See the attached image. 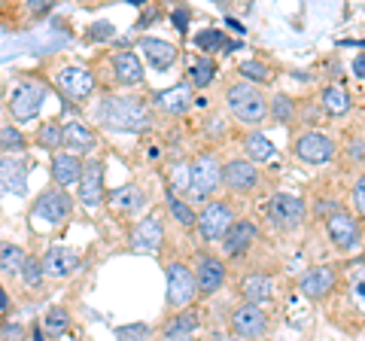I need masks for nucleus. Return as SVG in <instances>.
Listing matches in <instances>:
<instances>
[{
  "instance_id": "1",
  "label": "nucleus",
  "mask_w": 365,
  "mask_h": 341,
  "mask_svg": "<svg viewBox=\"0 0 365 341\" xmlns=\"http://www.w3.org/2000/svg\"><path fill=\"white\" fill-rule=\"evenodd\" d=\"M98 119H101V125H107L113 131H143L153 125V113L137 98L110 95V98L101 101Z\"/></svg>"
},
{
  "instance_id": "2",
  "label": "nucleus",
  "mask_w": 365,
  "mask_h": 341,
  "mask_svg": "<svg viewBox=\"0 0 365 341\" xmlns=\"http://www.w3.org/2000/svg\"><path fill=\"white\" fill-rule=\"evenodd\" d=\"M225 104L228 110L235 113L241 122L247 125H259L262 119H265V113H268V98L259 92L256 86H250V83H241V86H232L225 92Z\"/></svg>"
},
{
  "instance_id": "3",
  "label": "nucleus",
  "mask_w": 365,
  "mask_h": 341,
  "mask_svg": "<svg viewBox=\"0 0 365 341\" xmlns=\"http://www.w3.org/2000/svg\"><path fill=\"white\" fill-rule=\"evenodd\" d=\"M220 183H222V165L216 162V156L204 153L189 165V195H192V201H204L207 195H213Z\"/></svg>"
},
{
  "instance_id": "4",
  "label": "nucleus",
  "mask_w": 365,
  "mask_h": 341,
  "mask_svg": "<svg viewBox=\"0 0 365 341\" xmlns=\"http://www.w3.org/2000/svg\"><path fill=\"white\" fill-rule=\"evenodd\" d=\"M46 83L43 79H25V83H19L13 88V95H9V113H13L16 122H28L40 113L43 101H46Z\"/></svg>"
},
{
  "instance_id": "5",
  "label": "nucleus",
  "mask_w": 365,
  "mask_h": 341,
  "mask_svg": "<svg viewBox=\"0 0 365 341\" xmlns=\"http://www.w3.org/2000/svg\"><path fill=\"white\" fill-rule=\"evenodd\" d=\"M198 295L195 287V275L189 265L182 263H170L168 265V305L170 308H189Z\"/></svg>"
},
{
  "instance_id": "6",
  "label": "nucleus",
  "mask_w": 365,
  "mask_h": 341,
  "mask_svg": "<svg viewBox=\"0 0 365 341\" xmlns=\"http://www.w3.org/2000/svg\"><path fill=\"white\" fill-rule=\"evenodd\" d=\"M195 225H198L204 241H220V238H225V232L235 225V210L222 201H213L195 217Z\"/></svg>"
},
{
  "instance_id": "7",
  "label": "nucleus",
  "mask_w": 365,
  "mask_h": 341,
  "mask_svg": "<svg viewBox=\"0 0 365 341\" xmlns=\"http://www.w3.org/2000/svg\"><path fill=\"white\" fill-rule=\"evenodd\" d=\"M304 201L299 195H289V192H277L268 204V217L277 229H295V225L304 223Z\"/></svg>"
},
{
  "instance_id": "8",
  "label": "nucleus",
  "mask_w": 365,
  "mask_h": 341,
  "mask_svg": "<svg viewBox=\"0 0 365 341\" xmlns=\"http://www.w3.org/2000/svg\"><path fill=\"white\" fill-rule=\"evenodd\" d=\"M55 86L67 101H86L91 92H95V76L86 67H61L55 73Z\"/></svg>"
},
{
  "instance_id": "9",
  "label": "nucleus",
  "mask_w": 365,
  "mask_h": 341,
  "mask_svg": "<svg viewBox=\"0 0 365 341\" xmlns=\"http://www.w3.org/2000/svg\"><path fill=\"white\" fill-rule=\"evenodd\" d=\"M71 210H73V198L67 195L64 189H46L37 198V204H34V220L40 217L46 223L58 225V223H64L67 217H71Z\"/></svg>"
},
{
  "instance_id": "10",
  "label": "nucleus",
  "mask_w": 365,
  "mask_h": 341,
  "mask_svg": "<svg viewBox=\"0 0 365 341\" xmlns=\"http://www.w3.org/2000/svg\"><path fill=\"white\" fill-rule=\"evenodd\" d=\"M295 156L307 165H323L335 156V143H332V138H326V134H319V131H307L295 141Z\"/></svg>"
},
{
  "instance_id": "11",
  "label": "nucleus",
  "mask_w": 365,
  "mask_h": 341,
  "mask_svg": "<svg viewBox=\"0 0 365 341\" xmlns=\"http://www.w3.org/2000/svg\"><path fill=\"white\" fill-rule=\"evenodd\" d=\"M79 201L95 208L104 201V162L88 158L83 165V177H79Z\"/></svg>"
},
{
  "instance_id": "12",
  "label": "nucleus",
  "mask_w": 365,
  "mask_h": 341,
  "mask_svg": "<svg viewBox=\"0 0 365 341\" xmlns=\"http://www.w3.org/2000/svg\"><path fill=\"white\" fill-rule=\"evenodd\" d=\"M232 329L241 338H262L268 329V317L259 305H241V308L232 314Z\"/></svg>"
},
{
  "instance_id": "13",
  "label": "nucleus",
  "mask_w": 365,
  "mask_h": 341,
  "mask_svg": "<svg viewBox=\"0 0 365 341\" xmlns=\"http://www.w3.org/2000/svg\"><path fill=\"white\" fill-rule=\"evenodd\" d=\"M326 229H329V238H332V244L338 250H353L359 244V223L344 210H335L332 217L326 220Z\"/></svg>"
},
{
  "instance_id": "14",
  "label": "nucleus",
  "mask_w": 365,
  "mask_h": 341,
  "mask_svg": "<svg viewBox=\"0 0 365 341\" xmlns=\"http://www.w3.org/2000/svg\"><path fill=\"white\" fill-rule=\"evenodd\" d=\"M165 241V223L158 213H150L146 220L137 223V229L131 232V247L140 250V253H153V250H158Z\"/></svg>"
},
{
  "instance_id": "15",
  "label": "nucleus",
  "mask_w": 365,
  "mask_h": 341,
  "mask_svg": "<svg viewBox=\"0 0 365 341\" xmlns=\"http://www.w3.org/2000/svg\"><path fill=\"white\" fill-rule=\"evenodd\" d=\"M222 183L235 192H250L259 186V170L253 162H247V158H237V162H228L222 168Z\"/></svg>"
},
{
  "instance_id": "16",
  "label": "nucleus",
  "mask_w": 365,
  "mask_h": 341,
  "mask_svg": "<svg viewBox=\"0 0 365 341\" xmlns=\"http://www.w3.org/2000/svg\"><path fill=\"white\" fill-rule=\"evenodd\" d=\"M28 189V168L19 156L0 158V192H13V195H25Z\"/></svg>"
},
{
  "instance_id": "17",
  "label": "nucleus",
  "mask_w": 365,
  "mask_h": 341,
  "mask_svg": "<svg viewBox=\"0 0 365 341\" xmlns=\"http://www.w3.org/2000/svg\"><path fill=\"white\" fill-rule=\"evenodd\" d=\"M192 275H195L198 292L210 295V292H216L225 283V265H222V259H216V256H201L198 268L192 271Z\"/></svg>"
},
{
  "instance_id": "18",
  "label": "nucleus",
  "mask_w": 365,
  "mask_h": 341,
  "mask_svg": "<svg viewBox=\"0 0 365 341\" xmlns=\"http://www.w3.org/2000/svg\"><path fill=\"white\" fill-rule=\"evenodd\" d=\"M79 268V253L73 247H49V253H46L43 259V271L52 278H67L73 275V271Z\"/></svg>"
},
{
  "instance_id": "19",
  "label": "nucleus",
  "mask_w": 365,
  "mask_h": 341,
  "mask_svg": "<svg viewBox=\"0 0 365 341\" xmlns=\"http://www.w3.org/2000/svg\"><path fill=\"white\" fill-rule=\"evenodd\" d=\"M140 52L146 55V61H150L155 71H168V67L177 61V46H174V43H168V40L143 37L140 40Z\"/></svg>"
},
{
  "instance_id": "20",
  "label": "nucleus",
  "mask_w": 365,
  "mask_h": 341,
  "mask_svg": "<svg viewBox=\"0 0 365 341\" xmlns=\"http://www.w3.org/2000/svg\"><path fill=\"white\" fill-rule=\"evenodd\" d=\"M256 223H250V220H241V223H235L232 229L225 232V238H222V250L228 256H241L247 247H253V241H256Z\"/></svg>"
},
{
  "instance_id": "21",
  "label": "nucleus",
  "mask_w": 365,
  "mask_h": 341,
  "mask_svg": "<svg viewBox=\"0 0 365 341\" xmlns=\"http://www.w3.org/2000/svg\"><path fill=\"white\" fill-rule=\"evenodd\" d=\"M302 292L307 295V299H323V295L335 287V271L332 268H326V265H319V268H311L307 275L302 278Z\"/></svg>"
},
{
  "instance_id": "22",
  "label": "nucleus",
  "mask_w": 365,
  "mask_h": 341,
  "mask_svg": "<svg viewBox=\"0 0 365 341\" xmlns=\"http://www.w3.org/2000/svg\"><path fill=\"white\" fill-rule=\"evenodd\" d=\"M61 143H64V150L88 153V150H95V134L83 122H67L61 128Z\"/></svg>"
},
{
  "instance_id": "23",
  "label": "nucleus",
  "mask_w": 365,
  "mask_h": 341,
  "mask_svg": "<svg viewBox=\"0 0 365 341\" xmlns=\"http://www.w3.org/2000/svg\"><path fill=\"white\" fill-rule=\"evenodd\" d=\"M52 177H55V183H58V189L71 186V183H76V180L83 177V162H79L76 156H71V153H58L52 158Z\"/></svg>"
},
{
  "instance_id": "24",
  "label": "nucleus",
  "mask_w": 365,
  "mask_h": 341,
  "mask_svg": "<svg viewBox=\"0 0 365 341\" xmlns=\"http://www.w3.org/2000/svg\"><path fill=\"white\" fill-rule=\"evenodd\" d=\"M241 295L247 299V305H259V302H268L274 295V283L268 275H262V271H253V275H247L244 283H241Z\"/></svg>"
},
{
  "instance_id": "25",
  "label": "nucleus",
  "mask_w": 365,
  "mask_h": 341,
  "mask_svg": "<svg viewBox=\"0 0 365 341\" xmlns=\"http://www.w3.org/2000/svg\"><path fill=\"white\" fill-rule=\"evenodd\" d=\"M113 71H116V79L122 86H137L143 83V64L134 52H119L113 58Z\"/></svg>"
},
{
  "instance_id": "26",
  "label": "nucleus",
  "mask_w": 365,
  "mask_h": 341,
  "mask_svg": "<svg viewBox=\"0 0 365 341\" xmlns=\"http://www.w3.org/2000/svg\"><path fill=\"white\" fill-rule=\"evenodd\" d=\"M195 329H198V317L192 311H182L177 317H170L162 335H165V341H192Z\"/></svg>"
},
{
  "instance_id": "27",
  "label": "nucleus",
  "mask_w": 365,
  "mask_h": 341,
  "mask_svg": "<svg viewBox=\"0 0 365 341\" xmlns=\"http://www.w3.org/2000/svg\"><path fill=\"white\" fill-rule=\"evenodd\" d=\"M155 104L162 110H168V113H186L192 107V92H189V86L165 88V92L155 95Z\"/></svg>"
},
{
  "instance_id": "28",
  "label": "nucleus",
  "mask_w": 365,
  "mask_h": 341,
  "mask_svg": "<svg viewBox=\"0 0 365 341\" xmlns=\"http://www.w3.org/2000/svg\"><path fill=\"white\" fill-rule=\"evenodd\" d=\"M110 208L119 210V213H134L143 208V189L137 186H122V189H113L110 192Z\"/></svg>"
},
{
  "instance_id": "29",
  "label": "nucleus",
  "mask_w": 365,
  "mask_h": 341,
  "mask_svg": "<svg viewBox=\"0 0 365 341\" xmlns=\"http://www.w3.org/2000/svg\"><path fill=\"white\" fill-rule=\"evenodd\" d=\"M25 263H28V253L19 244H0V271H6V275H21Z\"/></svg>"
},
{
  "instance_id": "30",
  "label": "nucleus",
  "mask_w": 365,
  "mask_h": 341,
  "mask_svg": "<svg viewBox=\"0 0 365 341\" xmlns=\"http://www.w3.org/2000/svg\"><path fill=\"white\" fill-rule=\"evenodd\" d=\"M323 107L326 113H332V116H344V113L350 110V95L344 86H329L323 92Z\"/></svg>"
},
{
  "instance_id": "31",
  "label": "nucleus",
  "mask_w": 365,
  "mask_h": 341,
  "mask_svg": "<svg viewBox=\"0 0 365 341\" xmlns=\"http://www.w3.org/2000/svg\"><path fill=\"white\" fill-rule=\"evenodd\" d=\"M244 150L250 158H256V162H268V158L274 156V146L271 141L265 138V134H250V138L244 141Z\"/></svg>"
},
{
  "instance_id": "32",
  "label": "nucleus",
  "mask_w": 365,
  "mask_h": 341,
  "mask_svg": "<svg viewBox=\"0 0 365 341\" xmlns=\"http://www.w3.org/2000/svg\"><path fill=\"white\" fill-rule=\"evenodd\" d=\"M213 73H216V67H213V61H207V58H198V61H192V71H189V83L195 86V88H204L207 83H213Z\"/></svg>"
},
{
  "instance_id": "33",
  "label": "nucleus",
  "mask_w": 365,
  "mask_h": 341,
  "mask_svg": "<svg viewBox=\"0 0 365 341\" xmlns=\"http://www.w3.org/2000/svg\"><path fill=\"white\" fill-rule=\"evenodd\" d=\"M37 143L46 146V150H58V146H61V125H58V122H46V125H40Z\"/></svg>"
},
{
  "instance_id": "34",
  "label": "nucleus",
  "mask_w": 365,
  "mask_h": 341,
  "mask_svg": "<svg viewBox=\"0 0 365 341\" xmlns=\"http://www.w3.org/2000/svg\"><path fill=\"white\" fill-rule=\"evenodd\" d=\"M268 113L277 122H289L292 116H295V107H292V101L287 98V95H274L271 101H268Z\"/></svg>"
},
{
  "instance_id": "35",
  "label": "nucleus",
  "mask_w": 365,
  "mask_h": 341,
  "mask_svg": "<svg viewBox=\"0 0 365 341\" xmlns=\"http://www.w3.org/2000/svg\"><path fill=\"white\" fill-rule=\"evenodd\" d=\"M0 150H9V153L25 150V134H21L16 125H4V128H0Z\"/></svg>"
},
{
  "instance_id": "36",
  "label": "nucleus",
  "mask_w": 365,
  "mask_h": 341,
  "mask_svg": "<svg viewBox=\"0 0 365 341\" xmlns=\"http://www.w3.org/2000/svg\"><path fill=\"white\" fill-rule=\"evenodd\" d=\"M350 299L365 311V265H356L350 271Z\"/></svg>"
},
{
  "instance_id": "37",
  "label": "nucleus",
  "mask_w": 365,
  "mask_h": 341,
  "mask_svg": "<svg viewBox=\"0 0 365 341\" xmlns=\"http://www.w3.org/2000/svg\"><path fill=\"white\" fill-rule=\"evenodd\" d=\"M168 204H170V213L177 217L180 225H195V213H192V208L189 204H182L174 192H168Z\"/></svg>"
},
{
  "instance_id": "38",
  "label": "nucleus",
  "mask_w": 365,
  "mask_h": 341,
  "mask_svg": "<svg viewBox=\"0 0 365 341\" xmlns=\"http://www.w3.org/2000/svg\"><path fill=\"white\" fill-rule=\"evenodd\" d=\"M241 73L247 79H253V83H268V79H271V71L262 61H244L241 64Z\"/></svg>"
},
{
  "instance_id": "39",
  "label": "nucleus",
  "mask_w": 365,
  "mask_h": 341,
  "mask_svg": "<svg viewBox=\"0 0 365 341\" xmlns=\"http://www.w3.org/2000/svg\"><path fill=\"white\" fill-rule=\"evenodd\" d=\"M21 280L28 283V287H37V283L43 280V263H37V259H28L25 268H21Z\"/></svg>"
},
{
  "instance_id": "40",
  "label": "nucleus",
  "mask_w": 365,
  "mask_h": 341,
  "mask_svg": "<svg viewBox=\"0 0 365 341\" xmlns=\"http://www.w3.org/2000/svg\"><path fill=\"white\" fill-rule=\"evenodd\" d=\"M67 323H71V317H67V311H61V308H52L46 314V329H49V332H64Z\"/></svg>"
},
{
  "instance_id": "41",
  "label": "nucleus",
  "mask_w": 365,
  "mask_h": 341,
  "mask_svg": "<svg viewBox=\"0 0 365 341\" xmlns=\"http://www.w3.org/2000/svg\"><path fill=\"white\" fill-rule=\"evenodd\" d=\"M198 46H201L204 52H216V49L225 46V40H222L220 31H204V34H198Z\"/></svg>"
},
{
  "instance_id": "42",
  "label": "nucleus",
  "mask_w": 365,
  "mask_h": 341,
  "mask_svg": "<svg viewBox=\"0 0 365 341\" xmlns=\"http://www.w3.org/2000/svg\"><path fill=\"white\" fill-rule=\"evenodd\" d=\"M170 192H189V165H177L174 177H170Z\"/></svg>"
},
{
  "instance_id": "43",
  "label": "nucleus",
  "mask_w": 365,
  "mask_h": 341,
  "mask_svg": "<svg viewBox=\"0 0 365 341\" xmlns=\"http://www.w3.org/2000/svg\"><path fill=\"white\" fill-rule=\"evenodd\" d=\"M116 335H119V341H143L150 335V329L146 326H122V329H116Z\"/></svg>"
},
{
  "instance_id": "44",
  "label": "nucleus",
  "mask_w": 365,
  "mask_h": 341,
  "mask_svg": "<svg viewBox=\"0 0 365 341\" xmlns=\"http://www.w3.org/2000/svg\"><path fill=\"white\" fill-rule=\"evenodd\" d=\"M353 201H356V208H359V213L365 217V174L356 180V186H353Z\"/></svg>"
},
{
  "instance_id": "45",
  "label": "nucleus",
  "mask_w": 365,
  "mask_h": 341,
  "mask_svg": "<svg viewBox=\"0 0 365 341\" xmlns=\"http://www.w3.org/2000/svg\"><path fill=\"white\" fill-rule=\"evenodd\" d=\"M174 25H177V31H186V25H189V13H186V9H174Z\"/></svg>"
},
{
  "instance_id": "46",
  "label": "nucleus",
  "mask_w": 365,
  "mask_h": 341,
  "mask_svg": "<svg viewBox=\"0 0 365 341\" xmlns=\"http://www.w3.org/2000/svg\"><path fill=\"white\" fill-rule=\"evenodd\" d=\"M350 158H356V162H359V158H365V143H350Z\"/></svg>"
},
{
  "instance_id": "47",
  "label": "nucleus",
  "mask_w": 365,
  "mask_h": 341,
  "mask_svg": "<svg viewBox=\"0 0 365 341\" xmlns=\"http://www.w3.org/2000/svg\"><path fill=\"white\" fill-rule=\"evenodd\" d=\"M353 73H356V76H362V79H365V55H359V58L353 61Z\"/></svg>"
},
{
  "instance_id": "48",
  "label": "nucleus",
  "mask_w": 365,
  "mask_h": 341,
  "mask_svg": "<svg viewBox=\"0 0 365 341\" xmlns=\"http://www.w3.org/2000/svg\"><path fill=\"white\" fill-rule=\"evenodd\" d=\"M107 34H113L110 25H95V31H91V37H107Z\"/></svg>"
},
{
  "instance_id": "49",
  "label": "nucleus",
  "mask_w": 365,
  "mask_h": 341,
  "mask_svg": "<svg viewBox=\"0 0 365 341\" xmlns=\"http://www.w3.org/2000/svg\"><path fill=\"white\" fill-rule=\"evenodd\" d=\"M210 341H235V338L228 335V332H213V335H210Z\"/></svg>"
},
{
  "instance_id": "50",
  "label": "nucleus",
  "mask_w": 365,
  "mask_h": 341,
  "mask_svg": "<svg viewBox=\"0 0 365 341\" xmlns=\"http://www.w3.org/2000/svg\"><path fill=\"white\" fill-rule=\"evenodd\" d=\"M6 305H9L6 302V292H4V287H0V311H6Z\"/></svg>"
},
{
  "instance_id": "51",
  "label": "nucleus",
  "mask_w": 365,
  "mask_h": 341,
  "mask_svg": "<svg viewBox=\"0 0 365 341\" xmlns=\"http://www.w3.org/2000/svg\"><path fill=\"white\" fill-rule=\"evenodd\" d=\"M34 341H43V335H40V332H34Z\"/></svg>"
}]
</instances>
